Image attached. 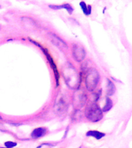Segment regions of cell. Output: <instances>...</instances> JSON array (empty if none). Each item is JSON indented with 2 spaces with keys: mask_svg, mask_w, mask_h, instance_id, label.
<instances>
[{
  "mask_svg": "<svg viewBox=\"0 0 132 148\" xmlns=\"http://www.w3.org/2000/svg\"><path fill=\"white\" fill-rule=\"evenodd\" d=\"M46 134V129L45 127H38L32 130L31 133V137L33 139L40 138Z\"/></svg>",
  "mask_w": 132,
  "mask_h": 148,
  "instance_id": "8",
  "label": "cell"
},
{
  "mask_svg": "<svg viewBox=\"0 0 132 148\" xmlns=\"http://www.w3.org/2000/svg\"><path fill=\"white\" fill-rule=\"evenodd\" d=\"M99 80L100 75L97 69L95 68H90L88 69L85 79L86 88L87 89L88 91L93 92L97 87Z\"/></svg>",
  "mask_w": 132,
  "mask_h": 148,
  "instance_id": "2",
  "label": "cell"
},
{
  "mask_svg": "<svg viewBox=\"0 0 132 148\" xmlns=\"http://www.w3.org/2000/svg\"><path fill=\"white\" fill-rule=\"evenodd\" d=\"M115 92V86L111 79H107V94L112 96Z\"/></svg>",
  "mask_w": 132,
  "mask_h": 148,
  "instance_id": "11",
  "label": "cell"
},
{
  "mask_svg": "<svg viewBox=\"0 0 132 148\" xmlns=\"http://www.w3.org/2000/svg\"><path fill=\"white\" fill-rule=\"evenodd\" d=\"M0 148H8V147H0Z\"/></svg>",
  "mask_w": 132,
  "mask_h": 148,
  "instance_id": "17",
  "label": "cell"
},
{
  "mask_svg": "<svg viewBox=\"0 0 132 148\" xmlns=\"http://www.w3.org/2000/svg\"><path fill=\"white\" fill-rule=\"evenodd\" d=\"M106 134L104 133H102V132L97 131V130H90V131L87 132L86 134V136H92V137H94L97 140H100V139L103 138L104 136H105Z\"/></svg>",
  "mask_w": 132,
  "mask_h": 148,
  "instance_id": "10",
  "label": "cell"
},
{
  "mask_svg": "<svg viewBox=\"0 0 132 148\" xmlns=\"http://www.w3.org/2000/svg\"><path fill=\"white\" fill-rule=\"evenodd\" d=\"M67 106H68V105H67V102L63 98V96L59 97L56 99L55 104V112L59 113V114H63L67 110Z\"/></svg>",
  "mask_w": 132,
  "mask_h": 148,
  "instance_id": "6",
  "label": "cell"
},
{
  "mask_svg": "<svg viewBox=\"0 0 132 148\" xmlns=\"http://www.w3.org/2000/svg\"><path fill=\"white\" fill-rule=\"evenodd\" d=\"M40 49H41L42 51L43 52V53L45 54V56H46V59H47V60H48L49 63L50 64L51 67H52V69H53V73H54V75H55L56 86H59V79H60V74H59V72H58L57 66H56V63L54 62V61H53V58H52L51 55L50 54V53H49L48 51H47V49L45 48H43V47H42V46L40 47Z\"/></svg>",
  "mask_w": 132,
  "mask_h": 148,
  "instance_id": "5",
  "label": "cell"
},
{
  "mask_svg": "<svg viewBox=\"0 0 132 148\" xmlns=\"http://www.w3.org/2000/svg\"><path fill=\"white\" fill-rule=\"evenodd\" d=\"M5 146H6V147L13 148L17 146V143L13 141H6V142H5Z\"/></svg>",
  "mask_w": 132,
  "mask_h": 148,
  "instance_id": "14",
  "label": "cell"
},
{
  "mask_svg": "<svg viewBox=\"0 0 132 148\" xmlns=\"http://www.w3.org/2000/svg\"><path fill=\"white\" fill-rule=\"evenodd\" d=\"M72 53H73V57L76 62H81L84 60L86 56V51L83 48V46L80 44L76 43L73 46L72 49Z\"/></svg>",
  "mask_w": 132,
  "mask_h": 148,
  "instance_id": "4",
  "label": "cell"
},
{
  "mask_svg": "<svg viewBox=\"0 0 132 148\" xmlns=\"http://www.w3.org/2000/svg\"><path fill=\"white\" fill-rule=\"evenodd\" d=\"M63 76H64L66 83L70 88L77 87L80 84V79L78 73L71 65L65 68L63 71Z\"/></svg>",
  "mask_w": 132,
  "mask_h": 148,
  "instance_id": "1",
  "label": "cell"
},
{
  "mask_svg": "<svg viewBox=\"0 0 132 148\" xmlns=\"http://www.w3.org/2000/svg\"><path fill=\"white\" fill-rule=\"evenodd\" d=\"M85 115L91 122H98L103 117V111L98 104L93 103L88 105L85 110Z\"/></svg>",
  "mask_w": 132,
  "mask_h": 148,
  "instance_id": "3",
  "label": "cell"
},
{
  "mask_svg": "<svg viewBox=\"0 0 132 148\" xmlns=\"http://www.w3.org/2000/svg\"><path fill=\"white\" fill-rule=\"evenodd\" d=\"M87 9H88V13H89V15H90V13H91V5H87Z\"/></svg>",
  "mask_w": 132,
  "mask_h": 148,
  "instance_id": "15",
  "label": "cell"
},
{
  "mask_svg": "<svg viewBox=\"0 0 132 148\" xmlns=\"http://www.w3.org/2000/svg\"><path fill=\"white\" fill-rule=\"evenodd\" d=\"M49 7L52 9H54V10H57V9H65L67 10L69 14H72L73 11H74V9H73V7L70 5L68 3H66V4H63V5H50Z\"/></svg>",
  "mask_w": 132,
  "mask_h": 148,
  "instance_id": "9",
  "label": "cell"
},
{
  "mask_svg": "<svg viewBox=\"0 0 132 148\" xmlns=\"http://www.w3.org/2000/svg\"><path fill=\"white\" fill-rule=\"evenodd\" d=\"M80 6L82 11L83 12V13L85 14L86 16H89V13H88V9L87 5L84 2H80Z\"/></svg>",
  "mask_w": 132,
  "mask_h": 148,
  "instance_id": "13",
  "label": "cell"
},
{
  "mask_svg": "<svg viewBox=\"0 0 132 148\" xmlns=\"http://www.w3.org/2000/svg\"><path fill=\"white\" fill-rule=\"evenodd\" d=\"M51 40L53 42V43L57 47L60 48L61 49H67V45L62 39H60V37L57 36L56 35L51 33Z\"/></svg>",
  "mask_w": 132,
  "mask_h": 148,
  "instance_id": "7",
  "label": "cell"
},
{
  "mask_svg": "<svg viewBox=\"0 0 132 148\" xmlns=\"http://www.w3.org/2000/svg\"><path fill=\"white\" fill-rule=\"evenodd\" d=\"M112 106H113V101L111 100V98H109V97H107L106 98V102H105V105L102 109V111L103 112H107L112 108Z\"/></svg>",
  "mask_w": 132,
  "mask_h": 148,
  "instance_id": "12",
  "label": "cell"
},
{
  "mask_svg": "<svg viewBox=\"0 0 132 148\" xmlns=\"http://www.w3.org/2000/svg\"><path fill=\"white\" fill-rule=\"evenodd\" d=\"M0 120H2V116H0Z\"/></svg>",
  "mask_w": 132,
  "mask_h": 148,
  "instance_id": "16",
  "label": "cell"
}]
</instances>
